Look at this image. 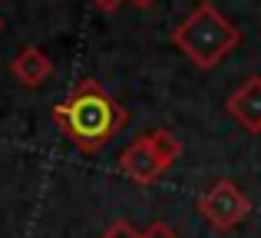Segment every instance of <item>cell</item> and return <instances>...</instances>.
Segmentation results:
<instances>
[{"label": "cell", "instance_id": "cell-1", "mask_svg": "<svg viewBox=\"0 0 261 238\" xmlns=\"http://www.w3.org/2000/svg\"><path fill=\"white\" fill-rule=\"evenodd\" d=\"M53 122L80 152H99L129 122L126 106H119L96 80H80L76 90L53 106Z\"/></svg>", "mask_w": 261, "mask_h": 238}, {"label": "cell", "instance_id": "cell-2", "mask_svg": "<svg viewBox=\"0 0 261 238\" xmlns=\"http://www.w3.org/2000/svg\"><path fill=\"white\" fill-rule=\"evenodd\" d=\"M169 40H172L198 70H215V66L242 43V30H238L215 4L202 0V4L172 30Z\"/></svg>", "mask_w": 261, "mask_h": 238}, {"label": "cell", "instance_id": "cell-3", "mask_svg": "<svg viewBox=\"0 0 261 238\" xmlns=\"http://www.w3.org/2000/svg\"><path fill=\"white\" fill-rule=\"evenodd\" d=\"M198 212L215 232H231L251 215V202L231 179H218L205 195H198Z\"/></svg>", "mask_w": 261, "mask_h": 238}, {"label": "cell", "instance_id": "cell-4", "mask_svg": "<svg viewBox=\"0 0 261 238\" xmlns=\"http://www.w3.org/2000/svg\"><path fill=\"white\" fill-rule=\"evenodd\" d=\"M119 172L126 175V179H133L136 186H152V182L162 175V166L155 162V155H152V149H149L146 136L133 139L119 152Z\"/></svg>", "mask_w": 261, "mask_h": 238}, {"label": "cell", "instance_id": "cell-5", "mask_svg": "<svg viewBox=\"0 0 261 238\" xmlns=\"http://www.w3.org/2000/svg\"><path fill=\"white\" fill-rule=\"evenodd\" d=\"M228 113L251 133H261V76H248L228 96Z\"/></svg>", "mask_w": 261, "mask_h": 238}, {"label": "cell", "instance_id": "cell-6", "mask_svg": "<svg viewBox=\"0 0 261 238\" xmlns=\"http://www.w3.org/2000/svg\"><path fill=\"white\" fill-rule=\"evenodd\" d=\"M10 73H13V80H17L20 86L37 90V86H43L46 80L53 76V60L46 57L40 46H23V50L13 57Z\"/></svg>", "mask_w": 261, "mask_h": 238}, {"label": "cell", "instance_id": "cell-7", "mask_svg": "<svg viewBox=\"0 0 261 238\" xmlns=\"http://www.w3.org/2000/svg\"><path fill=\"white\" fill-rule=\"evenodd\" d=\"M146 139H149V149H152L155 162L162 166V172H166L169 166H175V159L182 155V142H178V136H172L169 129H152Z\"/></svg>", "mask_w": 261, "mask_h": 238}, {"label": "cell", "instance_id": "cell-8", "mask_svg": "<svg viewBox=\"0 0 261 238\" xmlns=\"http://www.w3.org/2000/svg\"><path fill=\"white\" fill-rule=\"evenodd\" d=\"M142 232H136V225L133 222H126V219H119V222H113V225L106 228L99 238H139Z\"/></svg>", "mask_w": 261, "mask_h": 238}, {"label": "cell", "instance_id": "cell-9", "mask_svg": "<svg viewBox=\"0 0 261 238\" xmlns=\"http://www.w3.org/2000/svg\"><path fill=\"white\" fill-rule=\"evenodd\" d=\"M139 238H178V232H175L172 225H166V222H152V225H149Z\"/></svg>", "mask_w": 261, "mask_h": 238}, {"label": "cell", "instance_id": "cell-10", "mask_svg": "<svg viewBox=\"0 0 261 238\" xmlns=\"http://www.w3.org/2000/svg\"><path fill=\"white\" fill-rule=\"evenodd\" d=\"M122 4H126V0H93V7H96L99 13H116Z\"/></svg>", "mask_w": 261, "mask_h": 238}, {"label": "cell", "instance_id": "cell-11", "mask_svg": "<svg viewBox=\"0 0 261 238\" xmlns=\"http://www.w3.org/2000/svg\"><path fill=\"white\" fill-rule=\"evenodd\" d=\"M129 4H133V7H142V10H146V7H152L155 0H129Z\"/></svg>", "mask_w": 261, "mask_h": 238}, {"label": "cell", "instance_id": "cell-12", "mask_svg": "<svg viewBox=\"0 0 261 238\" xmlns=\"http://www.w3.org/2000/svg\"><path fill=\"white\" fill-rule=\"evenodd\" d=\"M0 30H4V20H0Z\"/></svg>", "mask_w": 261, "mask_h": 238}]
</instances>
